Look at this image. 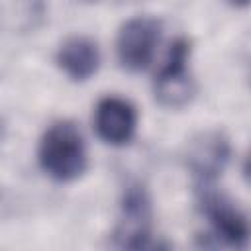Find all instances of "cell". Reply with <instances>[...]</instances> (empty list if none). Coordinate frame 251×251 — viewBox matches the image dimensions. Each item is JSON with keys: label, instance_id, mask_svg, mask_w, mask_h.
Returning <instances> with one entry per match:
<instances>
[{"label": "cell", "instance_id": "1", "mask_svg": "<svg viewBox=\"0 0 251 251\" xmlns=\"http://www.w3.org/2000/svg\"><path fill=\"white\" fill-rule=\"evenodd\" d=\"M37 159L43 173L53 180H76L88 165L86 143L76 124L69 120H59L51 124L39 141Z\"/></svg>", "mask_w": 251, "mask_h": 251}, {"label": "cell", "instance_id": "2", "mask_svg": "<svg viewBox=\"0 0 251 251\" xmlns=\"http://www.w3.org/2000/svg\"><path fill=\"white\" fill-rule=\"evenodd\" d=\"M198 202L214 235L229 247H245L249 239V226L243 212L214 184H198Z\"/></svg>", "mask_w": 251, "mask_h": 251}, {"label": "cell", "instance_id": "3", "mask_svg": "<svg viewBox=\"0 0 251 251\" xmlns=\"http://www.w3.org/2000/svg\"><path fill=\"white\" fill-rule=\"evenodd\" d=\"M161 39V24L149 16H135L127 20L116 39L118 61L124 69L139 73L153 61L155 49Z\"/></svg>", "mask_w": 251, "mask_h": 251}, {"label": "cell", "instance_id": "4", "mask_svg": "<svg viewBox=\"0 0 251 251\" xmlns=\"http://www.w3.org/2000/svg\"><path fill=\"white\" fill-rule=\"evenodd\" d=\"M190 43L184 37L173 41L165 63L155 76V98L165 108H182L192 96V78L188 71Z\"/></svg>", "mask_w": 251, "mask_h": 251}, {"label": "cell", "instance_id": "5", "mask_svg": "<svg viewBox=\"0 0 251 251\" xmlns=\"http://www.w3.org/2000/svg\"><path fill=\"white\" fill-rule=\"evenodd\" d=\"M114 237L122 249L151 247V200L143 186L131 184L126 188Z\"/></svg>", "mask_w": 251, "mask_h": 251}, {"label": "cell", "instance_id": "6", "mask_svg": "<svg viewBox=\"0 0 251 251\" xmlns=\"http://www.w3.org/2000/svg\"><path fill=\"white\" fill-rule=\"evenodd\" d=\"M94 127L102 141L110 145H126L137 127V112L131 102L120 96H106L96 104Z\"/></svg>", "mask_w": 251, "mask_h": 251}, {"label": "cell", "instance_id": "7", "mask_svg": "<svg viewBox=\"0 0 251 251\" xmlns=\"http://www.w3.org/2000/svg\"><path fill=\"white\" fill-rule=\"evenodd\" d=\"M59 69L75 82H84L100 67L98 43L86 35H71L57 49Z\"/></svg>", "mask_w": 251, "mask_h": 251}, {"label": "cell", "instance_id": "8", "mask_svg": "<svg viewBox=\"0 0 251 251\" xmlns=\"http://www.w3.org/2000/svg\"><path fill=\"white\" fill-rule=\"evenodd\" d=\"M229 147L220 133H204L188 151V163L198 184H214L227 163Z\"/></svg>", "mask_w": 251, "mask_h": 251}, {"label": "cell", "instance_id": "9", "mask_svg": "<svg viewBox=\"0 0 251 251\" xmlns=\"http://www.w3.org/2000/svg\"><path fill=\"white\" fill-rule=\"evenodd\" d=\"M229 2H233V4H247V0H229Z\"/></svg>", "mask_w": 251, "mask_h": 251}]
</instances>
